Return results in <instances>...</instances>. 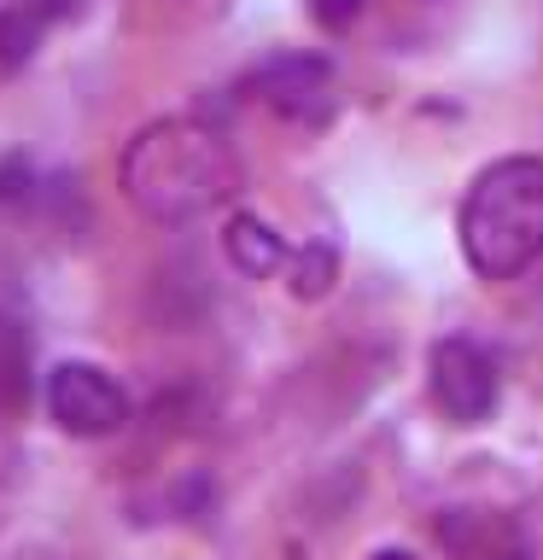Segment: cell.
<instances>
[{
    "label": "cell",
    "mask_w": 543,
    "mask_h": 560,
    "mask_svg": "<svg viewBox=\"0 0 543 560\" xmlns=\"http://www.w3.org/2000/svg\"><path fill=\"white\" fill-rule=\"evenodd\" d=\"M30 402V339L18 322H0V415H18Z\"/></svg>",
    "instance_id": "obj_8"
},
{
    "label": "cell",
    "mask_w": 543,
    "mask_h": 560,
    "mask_svg": "<svg viewBox=\"0 0 543 560\" xmlns=\"http://www.w3.org/2000/svg\"><path fill=\"white\" fill-rule=\"evenodd\" d=\"M117 182L140 217L193 222L240 187V158L199 117H158L123 147Z\"/></svg>",
    "instance_id": "obj_1"
},
{
    "label": "cell",
    "mask_w": 543,
    "mask_h": 560,
    "mask_svg": "<svg viewBox=\"0 0 543 560\" xmlns=\"http://www.w3.org/2000/svg\"><path fill=\"white\" fill-rule=\"evenodd\" d=\"M228 257H234V269L240 275H275L280 269V257H287V245H280V234L269 222H257V217H234L228 222Z\"/></svg>",
    "instance_id": "obj_7"
},
{
    "label": "cell",
    "mask_w": 543,
    "mask_h": 560,
    "mask_svg": "<svg viewBox=\"0 0 543 560\" xmlns=\"http://www.w3.org/2000/svg\"><path fill=\"white\" fill-rule=\"evenodd\" d=\"M47 409L70 438H112L129 420V392L94 362H59L47 374Z\"/></svg>",
    "instance_id": "obj_3"
},
{
    "label": "cell",
    "mask_w": 543,
    "mask_h": 560,
    "mask_svg": "<svg viewBox=\"0 0 543 560\" xmlns=\"http://www.w3.org/2000/svg\"><path fill=\"white\" fill-rule=\"evenodd\" d=\"M462 257L480 280H520L543 262V158L515 152L473 175L462 199Z\"/></svg>",
    "instance_id": "obj_2"
},
{
    "label": "cell",
    "mask_w": 543,
    "mask_h": 560,
    "mask_svg": "<svg viewBox=\"0 0 543 560\" xmlns=\"http://www.w3.org/2000/svg\"><path fill=\"white\" fill-rule=\"evenodd\" d=\"M374 560H415V555H403V549H385V555H374Z\"/></svg>",
    "instance_id": "obj_10"
},
{
    "label": "cell",
    "mask_w": 543,
    "mask_h": 560,
    "mask_svg": "<svg viewBox=\"0 0 543 560\" xmlns=\"http://www.w3.org/2000/svg\"><path fill=\"white\" fill-rule=\"evenodd\" d=\"M502 397V374L473 339H438L432 345V402L455 427H480L490 420Z\"/></svg>",
    "instance_id": "obj_4"
},
{
    "label": "cell",
    "mask_w": 543,
    "mask_h": 560,
    "mask_svg": "<svg viewBox=\"0 0 543 560\" xmlns=\"http://www.w3.org/2000/svg\"><path fill=\"white\" fill-rule=\"evenodd\" d=\"M252 94L263 105L287 117H322L327 100H333V70L327 59H310V52H287V59H269L252 77Z\"/></svg>",
    "instance_id": "obj_5"
},
{
    "label": "cell",
    "mask_w": 543,
    "mask_h": 560,
    "mask_svg": "<svg viewBox=\"0 0 543 560\" xmlns=\"http://www.w3.org/2000/svg\"><path fill=\"white\" fill-rule=\"evenodd\" d=\"M88 0H0V70H18Z\"/></svg>",
    "instance_id": "obj_6"
},
{
    "label": "cell",
    "mask_w": 543,
    "mask_h": 560,
    "mask_svg": "<svg viewBox=\"0 0 543 560\" xmlns=\"http://www.w3.org/2000/svg\"><path fill=\"white\" fill-rule=\"evenodd\" d=\"M310 7H315V18H322L327 30H345L350 18H357V12L368 7V0H310Z\"/></svg>",
    "instance_id": "obj_9"
}]
</instances>
